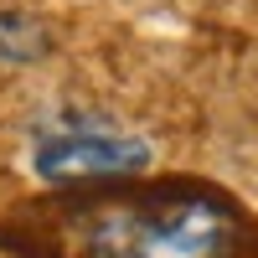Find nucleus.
<instances>
[{
	"mask_svg": "<svg viewBox=\"0 0 258 258\" xmlns=\"http://www.w3.org/2000/svg\"><path fill=\"white\" fill-rule=\"evenodd\" d=\"M11 258H258V212L191 176L47 186L0 212Z\"/></svg>",
	"mask_w": 258,
	"mask_h": 258,
	"instance_id": "obj_1",
	"label": "nucleus"
},
{
	"mask_svg": "<svg viewBox=\"0 0 258 258\" xmlns=\"http://www.w3.org/2000/svg\"><path fill=\"white\" fill-rule=\"evenodd\" d=\"M155 150L145 135L119 129L98 114H52L31 135V170L41 186H88V181H119L145 176Z\"/></svg>",
	"mask_w": 258,
	"mask_h": 258,
	"instance_id": "obj_2",
	"label": "nucleus"
},
{
	"mask_svg": "<svg viewBox=\"0 0 258 258\" xmlns=\"http://www.w3.org/2000/svg\"><path fill=\"white\" fill-rule=\"evenodd\" d=\"M52 47V36L47 26L31 16V11H21V6H6L0 11V57H11V62H31Z\"/></svg>",
	"mask_w": 258,
	"mask_h": 258,
	"instance_id": "obj_3",
	"label": "nucleus"
}]
</instances>
